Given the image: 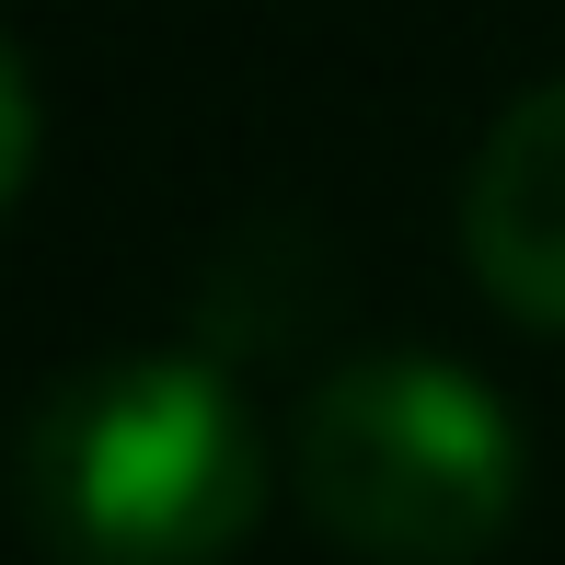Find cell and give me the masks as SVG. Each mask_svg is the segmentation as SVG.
<instances>
[{
    "label": "cell",
    "mask_w": 565,
    "mask_h": 565,
    "mask_svg": "<svg viewBox=\"0 0 565 565\" xmlns=\"http://www.w3.org/2000/svg\"><path fill=\"white\" fill-rule=\"evenodd\" d=\"M266 508V439L209 358H93L23 427V520L58 565H220Z\"/></svg>",
    "instance_id": "obj_1"
},
{
    "label": "cell",
    "mask_w": 565,
    "mask_h": 565,
    "mask_svg": "<svg viewBox=\"0 0 565 565\" xmlns=\"http://www.w3.org/2000/svg\"><path fill=\"white\" fill-rule=\"evenodd\" d=\"M300 508L370 565H473L520 520V427L439 358H347L300 416Z\"/></svg>",
    "instance_id": "obj_2"
},
{
    "label": "cell",
    "mask_w": 565,
    "mask_h": 565,
    "mask_svg": "<svg viewBox=\"0 0 565 565\" xmlns=\"http://www.w3.org/2000/svg\"><path fill=\"white\" fill-rule=\"evenodd\" d=\"M461 254L520 323L565 335V82L520 93L461 185Z\"/></svg>",
    "instance_id": "obj_3"
},
{
    "label": "cell",
    "mask_w": 565,
    "mask_h": 565,
    "mask_svg": "<svg viewBox=\"0 0 565 565\" xmlns=\"http://www.w3.org/2000/svg\"><path fill=\"white\" fill-rule=\"evenodd\" d=\"M23 173H35V93H23V58L0 35V209L23 196Z\"/></svg>",
    "instance_id": "obj_4"
}]
</instances>
